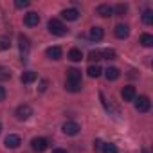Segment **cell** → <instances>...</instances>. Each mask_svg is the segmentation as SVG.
Returning a JSON list of instances; mask_svg holds the SVG:
<instances>
[{
	"mask_svg": "<svg viewBox=\"0 0 153 153\" xmlns=\"http://www.w3.org/2000/svg\"><path fill=\"white\" fill-rule=\"evenodd\" d=\"M67 31H68V29L63 25L61 20H58V18H51V20H49V33H51V34H54V36H65Z\"/></svg>",
	"mask_w": 153,
	"mask_h": 153,
	"instance_id": "cell-1",
	"label": "cell"
},
{
	"mask_svg": "<svg viewBox=\"0 0 153 153\" xmlns=\"http://www.w3.org/2000/svg\"><path fill=\"white\" fill-rule=\"evenodd\" d=\"M133 101H135V110H137V112H140V114L149 112L151 103H149V97H148V96H139V97H135Z\"/></svg>",
	"mask_w": 153,
	"mask_h": 153,
	"instance_id": "cell-2",
	"label": "cell"
},
{
	"mask_svg": "<svg viewBox=\"0 0 153 153\" xmlns=\"http://www.w3.org/2000/svg\"><path fill=\"white\" fill-rule=\"evenodd\" d=\"M61 130H63L65 135H78L79 130H81V126L76 123V121H67V123H63Z\"/></svg>",
	"mask_w": 153,
	"mask_h": 153,
	"instance_id": "cell-3",
	"label": "cell"
},
{
	"mask_svg": "<svg viewBox=\"0 0 153 153\" xmlns=\"http://www.w3.org/2000/svg\"><path fill=\"white\" fill-rule=\"evenodd\" d=\"M15 115H16V119H18V121H27V119L33 115V108H31L29 105H20V106L16 108Z\"/></svg>",
	"mask_w": 153,
	"mask_h": 153,
	"instance_id": "cell-4",
	"label": "cell"
},
{
	"mask_svg": "<svg viewBox=\"0 0 153 153\" xmlns=\"http://www.w3.org/2000/svg\"><path fill=\"white\" fill-rule=\"evenodd\" d=\"M31 146H33V149H34V151L43 153V151L49 148V140H47V139H43V137H34V139L31 140Z\"/></svg>",
	"mask_w": 153,
	"mask_h": 153,
	"instance_id": "cell-5",
	"label": "cell"
},
{
	"mask_svg": "<svg viewBox=\"0 0 153 153\" xmlns=\"http://www.w3.org/2000/svg\"><path fill=\"white\" fill-rule=\"evenodd\" d=\"M24 24H25L27 27H36V25L40 24V15H38V13H34V11L27 13V15L24 16Z\"/></svg>",
	"mask_w": 153,
	"mask_h": 153,
	"instance_id": "cell-6",
	"label": "cell"
},
{
	"mask_svg": "<svg viewBox=\"0 0 153 153\" xmlns=\"http://www.w3.org/2000/svg\"><path fill=\"white\" fill-rule=\"evenodd\" d=\"M67 83H81V70L68 68L67 70Z\"/></svg>",
	"mask_w": 153,
	"mask_h": 153,
	"instance_id": "cell-7",
	"label": "cell"
},
{
	"mask_svg": "<svg viewBox=\"0 0 153 153\" xmlns=\"http://www.w3.org/2000/svg\"><path fill=\"white\" fill-rule=\"evenodd\" d=\"M61 16L68 22H74V20H78L79 18V11L76 9V7H68V9H63L61 11Z\"/></svg>",
	"mask_w": 153,
	"mask_h": 153,
	"instance_id": "cell-8",
	"label": "cell"
},
{
	"mask_svg": "<svg viewBox=\"0 0 153 153\" xmlns=\"http://www.w3.org/2000/svg\"><path fill=\"white\" fill-rule=\"evenodd\" d=\"M4 144H6V148H11V149H15V148H18V146L22 144V139H20L18 135L11 133V135H7V137H6Z\"/></svg>",
	"mask_w": 153,
	"mask_h": 153,
	"instance_id": "cell-9",
	"label": "cell"
},
{
	"mask_svg": "<svg viewBox=\"0 0 153 153\" xmlns=\"http://www.w3.org/2000/svg\"><path fill=\"white\" fill-rule=\"evenodd\" d=\"M121 96H123V99H124V101H133V99L137 97V92H135V87H131V85H128V87H124V88L121 90Z\"/></svg>",
	"mask_w": 153,
	"mask_h": 153,
	"instance_id": "cell-10",
	"label": "cell"
},
{
	"mask_svg": "<svg viewBox=\"0 0 153 153\" xmlns=\"http://www.w3.org/2000/svg\"><path fill=\"white\" fill-rule=\"evenodd\" d=\"M114 33H115V36H117V38L124 40V38H128V34H130V27H128L126 24H119V25H115Z\"/></svg>",
	"mask_w": 153,
	"mask_h": 153,
	"instance_id": "cell-11",
	"label": "cell"
},
{
	"mask_svg": "<svg viewBox=\"0 0 153 153\" xmlns=\"http://www.w3.org/2000/svg\"><path fill=\"white\" fill-rule=\"evenodd\" d=\"M105 76H106L108 81H115V79L121 78V70H119L117 67H108V68L105 70Z\"/></svg>",
	"mask_w": 153,
	"mask_h": 153,
	"instance_id": "cell-12",
	"label": "cell"
},
{
	"mask_svg": "<svg viewBox=\"0 0 153 153\" xmlns=\"http://www.w3.org/2000/svg\"><path fill=\"white\" fill-rule=\"evenodd\" d=\"M97 15L99 16H103V18H108V16H112L114 15V7L112 6H108V4H101V6H97Z\"/></svg>",
	"mask_w": 153,
	"mask_h": 153,
	"instance_id": "cell-13",
	"label": "cell"
},
{
	"mask_svg": "<svg viewBox=\"0 0 153 153\" xmlns=\"http://www.w3.org/2000/svg\"><path fill=\"white\" fill-rule=\"evenodd\" d=\"M45 54H47V58H49V59H59V58H61V54H63V51H61V47L54 45V47H49V49L45 51Z\"/></svg>",
	"mask_w": 153,
	"mask_h": 153,
	"instance_id": "cell-14",
	"label": "cell"
},
{
	"mask_svg": "<svg viewBox=\"0 0 153 153\" xmlns=\"http://www.w3.org/2000/svg\"><path fill=\"white\" fill-rule=\"evenodd\" d=\"M36 72H33V70H25L24 74H22V78H20V81L24 83V85H31V83H34L36 81Z\"/></svg>",
	"mask_w": 153,
	"mask_h": 153,
	"instance_id": "cell-15",
	"label": "cell"
},
{
	"mask_svg": "<svg viewBox=\"0 0 153 153\" xmlns=\"http://www.w3.org/2000/svg\"><path fill=\"white\" fill-rule=\"evenodd\" d=\"M18 43H20V51H22V54H27L29 49H31V40H29L25 34H20V36H18Z\"/></svg>",
	"mask_w": 153,
	"mask_h": 153,
	"instance_id": "cell-16",
	"label": "cell"
},
{
	"mask_svg": "<svg viewBox=\"0 0 153 153\" xmlns=\"http://www.w3.org/2000/svg\"><path fill=\"white\" fill-rule=\"evenodd\" d=\"M68 59L74 61V63H78V61L83 59V52H81L79 49H70V51H68Z\"/></svg>",
	"mask_w": 153,
	"mask_h": 153,
	"instance_id": "cell-17",
	"label": "cell"
},
{
	"mask_svg": "<svg viewBox=\"0 0 153 153\" xmlns=\"http://www.w3.org/2000/svg\"><path fill=\"white\" fill-rule=\"evenodd\" d=\"M103 36H105V31L101 27H92L90 29V40L99 42V40H103Z\"/></svg>",
	"mask_w": 153,
	"mask_h": 153,
	"instance_id": "cell-18",
	"label": "cell"
},
{
	"mask_svg": "<svg viewBox=\"0 0 153 153\" xmlns=\"http://www.w3.org/2000/svg\"><path fill=\"white\" fill-rule=\"evenodd\" d=\"M87 72H88V76H90V78H99V76L103 74V68L96 63V65H90L88 68H87Z\"/></svg>",
	"mask_w": 153,
	"mask_h": 153,
	"instance_id": "cell-19",
	"label": "cell"
},
{
	"mask_svg": "<svg viewBox=\"0 0 153 153\" xmlns=\"http://www.w3.org/2000/svg\"><path fill=\"white\" fill-rule=\"evenodd\" d=\"M101 151H103V153H119V148H117L115 144H112V142H103Z\"/></svg>",
	"mask_w": 153,
	"mask_h": 153,
	"instance_id": "cell-20",
	"label": "cell"
},
{
	"mask_svg": "<svg viewBox=\"0 0 153 153\" xmlns=\"http://www.w3.org/2000/svg\"><path fill=\"white\" fill-rule=\"evenodd\" d=\"M140 45H142V47H153V36L148 34V33H144V34L140 36Z\"/></svg>",
	"mask_w": 153,
	"mask_h": 153,
	"instance_id": "cell-21",
	"label": "cell"
},
{
	"mask_svg": "<svg viewBox=\"0 0 153 153\" xmlns=\"http://www.w3.org/2000/svg\"><path fill=\"white\" fill-rule=\"evenodd\" d=\"M114 13H115L117 16H124V15L128 13V6H126V4H117V6L114 7Z\"/></svg>",
	"mask_w": 153,
	"mask_h": 153,
	"instance_id": "cell-22",
	"label": "cell"
},
{
	"mask_svg": "<svg viewBox=\"0 0 153 153\" xmlns=\"http://www.w3.org/2000/svg\"><path fill=\"white\" fill-rule=\"evenodd\" d=\"M142 22H144L146 25H151V24H153V11H151V9H146V11L142 13Z\"/></svg>",
	"mask_w": 153,
	"mask_h": 153,
	"instance_id": "cell-23",
	"label": "cell"
},
{
	"mask_svg": "<svg viewBox=\"0 0 153 153\" xmlns=\"http://www.w3.org/2000/svg\"><path fill=\"white\" fill-rule=\"evenodd\" d=\"M101 56H103V59H115V51L114 49H103L101 51Z\"/></svg>",
	"mask_w": 153,
	"mask_h": 153,
	"instance_id": "cell-24",
	"label": "cell"
},
{
	"mask_svg": "<svg viewBox=\"0 0 153 153\" xmlns=\"http://www.w3.org/2000/svg\"><path fill=\"white\" fill-rule=\"evenodd\" d=\"M7 79H11V72H9V68L0 67V81H7Z\"/></svg>",
	"mask_w": 153,
	"mask_h": 153,
	"instance_id": "cell-25",
	"label": "cell"
},
{
	"mask_svg": "<svg viewBox=\"0 0 153 153\" xmlns=\"http://www.w3.org/2000/svg\"><path fill=\"white\" fill-rule=\"evenodd\" d=\"M11 47V42L7 36H0V51H7Z\"/></svg>",
	"mask_w": 153,
	"mask_h": 153,
	"instance_id": "cell-26",
	"label": "cell"
},
{
	"mask_svg": "<svg viewBox=\"0 0 153 153\" xmlns=\"http://www.w3.org/2000/svg\"><path fill=\"white\" fill-rule=\"evenodd\" d=\"M68 92H79L81 90V83H65Z\"/></svg>",
	"mask_w": 153,
	"mask_h": 153,
	"instance_id": "cell-27",
	"label": "cell"
},
{
	"mask_svg": "<svg viewBox=\"0 0 153 153\" xmlns=\"http://www.w3.org/2000/svg\"><path fill=\"white\" fill-rule=\"evenodd\" d=\"M88 59H90V61H99V59H103L101 51H92V52L88 54Z\"/></svg>",
	"mask_w": 153,
	"mask_h": 153,
	"instance_id": "cell-28",
	"label": "cell"
},
{
	"mask_svg": "<svg viewBox=\"0 0 153 153\" xmlns=\"http://www.w3.org/2000/svg\"><path fill=\"white\" fill-rule=\"evenodd\" d=\"M29 0H16V2H15V6L18 7V9H24V7H29Z\"/></svg>",
	"mask_w": 153,
	"mask_h": 153,
	"instance_id": "cell-29",
	"label": "cell"
},
{
	"mask_svg": "<svg viewBox=\"0 0 153 153\" xmlns=\"http://www.w3.org/2000/svg\"><path fill=\"white\" fill-rule=\"evenodd\" d=\"M101 146H103V140H101V139H96V140H94V149H96V151H101Z\"/></svg>",
	"mask_w": 153,
	"mask_h": 153,
	"instance_id": "cell-30",
	"label": "cell"
},
{
	"mask_svg": "<svg viewBox=\"0 0 153 153\" xmlns=\"http://www.w3.org/2000/svg\"><path fill=\"white\" fill-rule=\"evenodd\" d=\"M47 85H49V81H47V79H43V81L40 83V92H45V90H47Z\"/></svg>",
	"mask_w": 153,
	"mask_h": 153,
	"instance_id": "cell-31",
	"label": "cell"
},
{
	"mask_svg": "<svg viewBox=\"0 0 153 153\" xmlns=\"http://www.w3.org/2000/svg\"><path fill=\"white\" fill-rule=\"evenodd\" d=\"M6 96H7V94H6V88H4V87H0V101H4Z\"/></svg>",
	"mask_w": 153,
	"mask_h": 153,
	"instance_id": "cell-32",
	"label": "cell"
},
{
	"mask_svg": "<svg viewBox=\"0 0 153 153\" xmlns=\"http://www.w3.org/2000/svg\"><path fill=\"white\" fill-rule=\"evenodd\" d=\"M52 153H67V149H61V148H58V149H54Z\"/></svg>",
	"mask_w": 153,
	"mask_h": 153,
	"instance_id": "cell-33",
	"label": "cell"
},
{
	"mask_svg": "<svg viewBox=\"0 0 153 153\" xmlns=\"http://www.w3.org/2000/svg\"><path fill=\"white\" fill-rule=\"evenodd\" d=\"M0 131H2V126H0Z\"/></svg>",
	"mask_w": 153,
	"mask_h": 153,
	"instance_id": "cell-34",
	"label": "cell"
}]
</instances>
